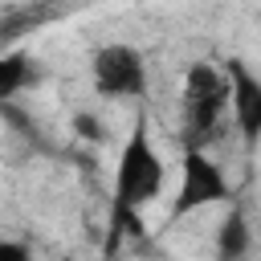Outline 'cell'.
<instances>
[{"label":"cell","mask_w":261,"mask_h":261,"mask_svg":"<svg viewBox=\"0 0 261 261\" xmlns=\"http://www.w3.org/2000/svg\"><path fill=\"white\" fill-rule=\"evenodd\" d=\"M167 179V163L151 143L147 130V114H135V126L118 151L114 163V184H110V232H106V253L118 249V241L130 232H139V212L163 192Z\"/></svg>","instance_id":"obj_1"},{"label":"cell","mask_w":261,"mask_h":261,"mask_svg":"<svg viewBox=\"0 0 261 261\" xmlns=\"http://www.w3.org/2000/svg\"><path fill=\"white\" fill-rule=\"evenodd\" d=\"M228 114H232V90H228L224 65H212V61L188 65L184 90H179V139H184V151H204L220 135Z\"/></svg>","instance_id":"obj_2"},{"label":"cell","mask_w":261,"mask_h":261,"mask_svg":"<svg viewBox=\"0 0 261 261\" xmlns=\"http://www.w3.org/2000/svg\"><path fill=\"white\" fill-rule=\"evenodd\" d=\"M90 82H94V94L98 98L139 102L147 94V57L135 45H126V41L102 45L90 57Z\"/></svg>","instance_id":"obj_3"},{"label":"cell","mask_w":261,"mask_h":261,"mask_svg":"<svg viewBox=\"0 0 261 261\" xmlns=\"http://www.w3.org/2000/svg\"><path fill=\"white\" fill-rule=\"evenodd\" d=\"M228 196H232V184L220 171V163L208 151H184L179 184H175V196H171V220H184V216L212 208V204H228Z\"/></svg>","instance_id":"obj_4"},{"label":"cell","mask_w":261,"mask_h":261,"mask_svg":"<svg viewBox=\"0 0 261 261\" xmlns=\"http://www.w3.org/2000/svg\"><path fill=\"white\" fill-rule=\"evenodd\" d=\"M224 73H228V90H232V126L241 130L245 151H253L261 143V73H253L249 61H241V57H228Z\"/></svg>","instance_id":"obj_5"},{"label":"cell","mask_w":261,"mask_h":261,"mask_svg":"<svg viewBox=\"0 0 261 261\" xmlns=\"http://www.w3.org/2000/svg\"><path fill=\"white\" fill-rule=\"evenodd\" d=\"M249 245H253V228H249L245 212L228 208L216 224V261H245Z\"/></svg>","instance_id":"obj_6"},{"label":"cell","mask_w":261,"mask_h":261,"mask_svg":"<svg viewBox=\"0 0 261 261\" xmlns=\"http://www.w3.org/2000/svg\"><path fill=\"white\" fill-rule=\"evenodd\" d=\"M37 61L33 57H24V53H16V49H4L0 53V98L8 102V98H16L29 82H37V69H33Z\"/></svg>","instance_id":"obj_7"},{"label":"cell","mask_w":261,"mask_h":261,"mask_svg":"<svg viewBox=\"0 0 261 261\" xmlns=\"http://www.w3.org/2000/svg\"><path fill=\"white\" fill-rule=\"evenodd\" d=\"M0 261H33V257H29V249L20 241H4L0 245Z\"/></svg>","instance_id":"obj_8"},{"label":"cell","mask_w":261,"mask_h":261,"mask_svg":"<svg viewBox=\"0 0 261 261\" xmlns=\"http://www.w3.org/2000/svg\"><path fill=\"white\" fill-rule=\"evenodd\" d=\"M77 126H82V135H86V139H102V135H106V130H102V122H94L90 114H77Z\"/></svg>","instance_id":"obj_9"}]
</instances>
